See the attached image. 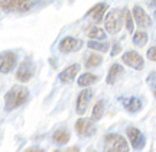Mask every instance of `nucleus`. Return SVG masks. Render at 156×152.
Returning a JSON list of instances; mask_svg holds the SVG:
<instances>
[{
    "mask_svg": "<svg viewBox=\"0 0 156 152\" xmlns=\"http://www.w3.org/2000/svg\"><path fill=\"white\" fill-rule=\"evenodd\" d=\"M29 99V90L22 85H13L10 90L5 94V109L12 112L17 107L23 106Z\"/></svg>",
    "mask_w": 156,
    "mask_h": 152,
    "instance_id": "nucleus-1",
    "label": "nucleus"
},
{
    "mask_svg": "<svg viewBox=\"0 0 156 152\" xmlns=\"http://www.w3.org/2000/svg\"><path fill=\"white\" fill-rule=\"evenodd\" d=\"M35 3L36 0H2L0 9L5 12H28Z\"/></svg>",
    "mask_w": 156,
    "mask_h": 152,
    "instance_id": "nucleus-2",
    "label": "nucleus"
},
{
    "mask_svg": "<svg viewBox=\"0 0 156 152\" xmlns=\"http://www.w3.org/2000/svg\"><path fill=\"white\" fill-rule=\"evenodd\" d=\"M123 23H124V20H123V13L120 10L114 9V10H112L106 16L104 28H106V31L108 34L114 35V34H117V32H120Z\"/></svg>",
    "mask_w": 156,
    "mask_h": 152,
    "instance_id": "nucleus-3",
    "label": "nucleus"
},
{
    "mask_svg": "<svg viewBox=\"0 0 156 152\" xmlns=\"http://www.w3.org/2000/svg\"><path fill=\"white\" fill-rule=\"evenodd\" d=\"M104 151H112V152L129 151V143L122 135L110 133L104 139Z\"/></svg>",
    "mask_w": 156,
    "mask_h": 152,
    "instance_id": "nucleus-4",
    "label": "nucleus"
},
{
    "mask_svg": "<svg viewBox=\"0 0 156 152\" xmlns=\"http://www.w3.org/2000/svg\"><path fill=\"white\" fill-rule=\"evenodd\" d=\"M35 74V64L30 60H25V61L19 65V70L16 73V80L20 83H28L29 80L34 77Z\"/></svg>",
    "mask_w": 156,
    "mask_h": 152,
    "instance_id": "nucleus-5",
    "label": "nucleus"
},
{
    "mask_svg": "<svg viewBox=\"0 0 156 152\" xmlns=\"http://www.w3.org/2000/svg\"><path fill=\"white\" fill-rule=\"evenodd\" d=\"M16 54L12 51H6L5 54H0V73L7 74L16 67Z\"/></svg>",
    "mask_w": 156,
    "mask_h": 152,
    "instance_id": "nucleus-6",
    "label": "nucleus"
},
{
    "mask_svg": "<svg viewBox=\"0 0 156 152\" xmlns=\"http://www.w3.org/2000/svg\"><path fill=\"white\" fill-rule=\"evenodd\" d=\"M132 16H133L134 23H136L140 29H146V28H151V26H152L151 16H149V15H147V13L142 9V7H139V6H134Z\"/></svg>",
    "mask_w": 156,
    "mask_h": 152,
    "instance_id": "nucleus-7",
    "label": "nucleus"
},
{
    "mask_svg": "<svg viewBox=\"0 0 156 152\" xmlns=\"http://www.w3.org/2000/svg\"><path fill=\"white\" fill-rule=\"evenodd\" d=\"M126 133H127L130 145L133 147V149L139 151V149H142V148L145 147V142H146L145 136H143V133H142L137 128H133V126H132V128H127Z\"/></svg>",
    "mask_w": 156,
    "mask_h": 152,
    "instance_id": "nucleus-8",
    "label": "nucleus"
},
{
    "mask_svg": "<svg viewBox=\"0 0 156 152\" xmlns=\"http://www.w3.org/2000/svg\"><path fill=\"white\" fill-rule=\"evenodd\" d=\"M122 60L126 65L134 68V70H143V65H145L143 58H142L136 51H129V52H126V54L122 56Z\"/></svg>",
    "mask_w": 156,
    "mask_h": 152,
    "instance_id": "nucleus-9",
    "label": "nucleus"
},
{
    "mask_svg": "<svg viewBox=\"0 0 156 152\" xmlns=\"http://www.w3.org/2000/svg\"><path fill=\"white\" fill-rule=\"evenodd\" d=\"M75 130H77L78 135L81 136H91L95 133V128L94 123L91 119H78L77 123H75Z\"/></svg>",
    "mask_w": 156,
    "mask_h": 152,
    "instance_id": "nucleus-10",
    "label": "nucleus"
},
{
    "mask_svg": "<svg viewBox=\"0 0 156 152\" xmlns=\"http://www.w3.org/2000/svg\"><path fill=\"white\" fill-rule=\"evenodd\" d=\"M83 46V41L77 39V38H73V36H67V38H64L61 41V44H59V51L61 52H75L78 51L80 48Z\"/></svg>",
    "mask_w": 156,
    "mask_h": 152,
    "instance_id": "nucleus-11",
    "label": "nucleus"
},
{
    "mask_svg": "<svg viewBox=\"0 0 156 152\" xmlns=\"http://www.w3.org/2000/svg\"><path fill=\"white\" fill-rule=\"evenodd\" d=\"M91 97H93V91L90 90V89L83 90L78 94V99H77V113L78 114H84V113H85Z\"/></svg>",
    "mask_w": 156,
    "mask_h": 152,
    "instance_id": "nucleus-12",
    "label": "nucleus"
},
{
    "mask_svg": "<svg viewBox=\"0 0 156 152\" xmlns=\"http://www.w3.org/2000/svg\"><path fill=\"white\" fill-rule=\"evenodd\" d=\"M78 73H80V65L78 64H73V65L65 68L64 71H61L59 80H61V83H73L74 78L78 75Z\"/></svg>",
    "mask_w": 156,
    "mask_h": 152,
    "instance_id": "nucleus-13",
    "label": "nucleus"
},
{
    "mask_svg": "<svg viewBox=\"0 0 156 152\" xmlns=\"http://www.w3.org/2000/svg\"><path fill=\"white\" fill-rule=\"evenodd\" d=\"M107 7H108L107 3H98V5H95L87 15H88V17L94 23H100L103 16H104V13H106V10H107Z\"/></svg>",
    "mask_w": 156,
    "mask_h": 152,
    "instance_id": "nucleus-14",
    "label": "nucleus"
},
{
    "mask_svg": "<svg viewBox=\"0 0 156 152\" xmlns=\"http://www.w3.org/2000/svg\"><path fill=\"white\" fill-rule=\"evenodd\" d=\"M122 103L124 109L130 113H137L142 109V100H139L137 97H129V99H122Z\"/></svg>",
    "mask_w": 156,
    "mask_h": 152,
    "instance_id": "nucleus-15",
    "label": "nucleus"
},
{
    "mask_svg": "<svg viewBox=\"0 0 156 152\" xmlns=\"http://www.w3.org/2000/svg\"><path fill=\"white\" fill-rule=\"evenodd\" d=\"M123 73H124V68L120 64H113L110 71H108V75H107V84H114L116 80L120 75H123Z\"/></svg>",
    "mask_w": 156,
    "mask_h": 152,
    "instance_id": "nucleus-16",
    "label": "nucleus"
},
{
    "mask_svg": "<svg viewBox=\"0 0 156 152\" xmlns=\"http://www.w3.org/2000/svg\"><path fill=\"white\" fill-rule=\"evenodd\" d=\"M69 132H68L67 129H59L56 130L55 133H54V136H52V139H54V142L55 143H59V145H65V143H68V141H69Z\"/></svg>",
    "mask_w": 156,
    "mask_h": 152,
    "instance_id": "nucleus-17",
    "label": "nucleus"
},
{
    "mask_svg": "<svg viewBox=\"0 0 156 152\" xmlns=\"http://www.w3.org/2000/svg\"><path fill=\"white\" fill-rule=\"evenodd\" d=\"M104 114V100L97 101L93 107V113H91V120L93 122H98Z\"/></svg>",
    "mask_w": 156,
    "mask_h": 152,
    "instance_id": "nucleus-18",
    "label": "nucleus"
},
{
    "mask_svg": "<svg viewBox=\"0 0 156 152\" xmlns=\"http://www.w3.org/2000/svg\"><path fill=\"white\" fill-rule=\"evenodd\" d=\"M97 80H98V77H97L95 74L85 73V74H83V75L78 78V85H80V87H88V85L94 84Z\"/></svg>",
    "mask_w": 156,
    "mask_h": 152,
    "instance_id": "nucleus-19",
    "label": "nucleus"
},
{
    "mask_svg": "<svg viewBox=\"0 0 156 152\" xmlns=\"http://www.w3.org/2000/svg\"><path fill=\"white\" fill-rule=\"evenodd\" d=\"M123 13V20H124V25H126V29H127L129 34H133L134 31V20H133V16H132V13L129 9H124L122 10Z\"/></svg>",
    "mask_w": 156,
    "mask_h": 152,
    "instance_id": "nucleus-20",
    "label": "nucleus"
},
{
    "mask_svg": "<svg viewBox=\"0 0 156 152\" xmlns=\"http://www.w3.org/2000/svg\"><path fill=\"white\" fill-rule=\"evenodd\" d=\"M88 48L94 51H98V52H107L110 45H108V42H98V41H88V44H87Z\"/></svg>",
    "mask_w": 156,
    "mask_h": 152,
    "instance_id": "nucleus-21",
    "label": "nucleus"
},
{
    "mask_svg": "<svg viewBox=\"0 0 156 152\" xmlns=\"http://www.w3.org/2000/svg\"><path fill=\"white\" fill-rule=\"evenodd\" d=\"M133 44L136 46H140V48L145 46L147 44V34L143 32V31H137L133 36Z\"/></svg>",
    "mask_w": 156,
    "mask_h": 152,
    "instance_id": "nucleus-22",
    "label": "nucleus"
},
{
    "mask_svg": "<svg viewBox=\"0 0 156 152\" xmlns=\"http://www.w3.org/2000/svg\"><path fill=\"white\" fill-rule=\"evenodd\" d=\"M87 34H88V36L91 38V39H100V41L106 39V32H104L103 29L97 28V26H93V28H90Z\"/></svg>",
    "mask_w": 156,
    "mask_h": 152,
    "instance_id": "nucleus-23",
    "label": "nucleus"
},
{
    "mask_svg": "<svg viewBox=\"0 0 156 152\" xmlns=\"http://www.w3.org/2000/svg\"><path fill=\"white\" fill-rule=\"evenodd\" d=\"M101 62H103V58H101V55H98V54H91V55H90L88 58H87L85 67H87V68L98 67Z\"/></svg>",
    "mask_w": 156,
    "mask_h": 152,
    "instance_id": "nucleus-24",
    "label": "nucleus"
},
{
    "mask_svg": "<svg viewBox=\"0 0 156 152\" xmlns=\"http://www.w3.org/2000/svg\"><path fill=\"white\" fill-rule=\"evenodd\" d=\"M147 83L151 85V90L153 91V96L156 99V73H151L147 77Z\"/></svg>",
    "mask_w": 156,
    "mask_h": 152,
    "instance_id": "nucleus-25",
    "label": "nucleus"
},
{
    "mask_svg": "<svg viewBox=\"0 0 156 152\" xmlns=\"http://www.w3.org/2000/svg\"><path fill=\"white\" fill-rule=\"evenodd\" d=\"M146 55H147V58L151 61H156V46H151L147 49V52H146Z\"/></svg>",
    "mask_w": 156,
    "mask_h": 152,
    "instance_id": "nucleus-26",
    "label": "nucleus"
},
{
    "mask_svg": "<svg viewBox=\"0 0 156 152\" xmlns=\"http://www.w3.org/2000/svg\"><path fill=\"white\" fill-rule=\"evenodd\" d=\"M120 51H122V46H120V45H114V46H113V52H112V55H117V54H119Z\"/></svg>",
    "mask_w": 156,
    "mask_h": 152,
    "instance_id": "nucleus-27",
    "label": "nucleus"
},
{
    "mask_svg": "<svg viewBox=\"0 0 156 152\" xmlns=\"http://www.w3.org/2000/svg\"><path fill=\"white\" fill-rule=\"evenodd\" d=\"M152 5H153V6H156V0H152Z\"/></svg>",
    "mask_w": 156,
    "mask_h": 152,
    "instance_id": "nucleus-28",
    "label": "nucleus"
}]
</instances>
